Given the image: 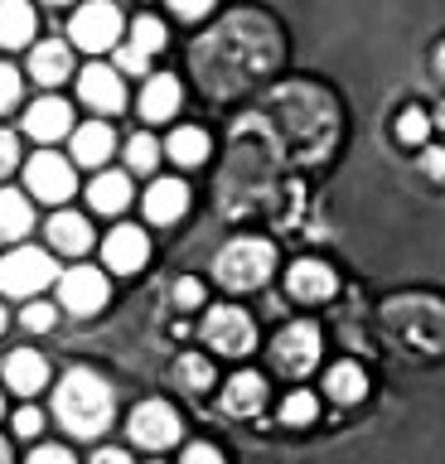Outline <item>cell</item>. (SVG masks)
<instances>
[{"mask_svg":"<svg viewBox=\"0 0 445 464\" xmlns=\"http://www.w3.org/2000/svg\"><path fill=\"white\" fill-rule=\"evenodd\" d=\"M20 319H24V329L44 334V329H53V319H59V314H53V304H30V310H24Z\"/></svg>","mask_w":445,"mask_h":464,"instance_id":"e575fe53","label":"cell"},{"mask_svg":"<svg viewBox=\"0 0 445 464\" xmlns=\"http://www.w3.org/2000/svg\"><path fill=\"white\" fill-rule=\"evenodd\" d=\"M179 78H169V72H155L146 82V92H140V116L146 121H169V116L179 111Z\"/></svg>","mask_w":445,"mask_h":464,"instance_id":"44dd1931","label":"cell"},{"mask_svg":"<svg viewBox=\"0 0 445 464\" xmlns=\"http://www.w3.org/2000/svg\"><path fill=\"white\" fill-rule=\"evenodd\" d=\"M53 281V261L39 246H15L10 256H0V290L5 295H34Z\"/></svg>","mask_w":445,"mask_h":464,"instance_id":"8992f818","label":"cell"},{"mask_svg":"<svg viewBox=\"0 0 445 464\" xmlns=\"http://www.w3.org/2000/svg\"><path fill=\"white\" fill-rule=\"evenodd\" d=\"M271 266H276V246L262 242V237L227 242L223 252H218V261H213V271H218V281L227 290H256V285H266Z\"/></svg>","mask_w":445,"mask_h":464,"instance_id":"5b68a950","label":"cell"},{"mask_svg":"<svg viewBox=\"0 0 445 464\" xmlns=\"http://www.w3.org/2000/svg\"><path fill=\"white\" fill-rule=\"evenodd\" d=\"M271 353H276V368L285 377H305L314 362H320V329L300 319V324L276 334V348H271Z\"/></svg>","mask_w":445,"mask_h":464,"instance_id":"30bf717a","label":"cell"},{"mask_svg":"<svg viewBox=\"0 0 445 464\" xmlns=\"http://www.w3.org/2000/svg\"><path fill=\"white\" fill-rule=\"evenodd\" d=\"M49 5H63V0H49Z\"/></svg>","mask_w":445,"mask_h":464,"instance_id":"c3c4849f","label":"cell"},{"mask_svg":"<svg viewBox=\"0 0 445 464\" xmlns=\"http://www.w3.org/2000/svg\"><path fill=\"white\" fill-rule=\"evenodd\" d=\"M426 130H430V116H426L421 107H407V111H401L397 136L407 140V145H421V140H426Z\"/></svg>","mask_w":445,"mask_h":464,"instance_id":"d6a6232c","label":"cell"},{"mask_svg":"<svg viewBox=\"0 0 445 464\" xmlns=\"http://www.w3.org/2000/svg\"><path fill=\"white\" fill-rule=\"evenodd\" d=\"M126 430H131V440L140 450H165L179 440V411L169 401H140L131 420H126Z\"/></svg>","mask_w":445,"mask_h":464,"instance_id":"ba28073f","label":"cell"},{"mask_svg":"<svg viewBox=\"0 0 445 464\" xmlns=\"http://www.w3.org/2000/svg\"><path fill=\"white\" fill-rule=\"evenodd\" d=\"M15 160H20V140L10 136V130H0V174L15 169Z\"/></svg>","mask_w":445,"mask_h":464,"instance_id":"8d00e7d4","label":"cell"},{"mask_svg":"<svg viewBox=\"0 0 445 464\" xmlns=\"http://www.w3.org/2000/svg\"><path fill=\"white\" fill-rule=\"evenodd\" d=\"M262 130L285 160H305L310 165V160L329 155V145L339 136V116H334L329 92H320V87H310V82H285L266 102Z\"/></svg>","mask_w":445,"mask_h":464,"instance_id":"7a4b0ae2","label":"cell"},{"mask_svg":"<svg viewBox=\"0 0 445 464\" xmlns=\"http://www.w3.org/2000/svg\"><path fill=\"white\" fill-rule=\"evenodd\" d=\"M111 411H117V397H111L107 377L92 368H73L53 392V416L78 440H97L111 426Z\"/></svg>","mask_w":445,"mask_h":464,"instance_id":"3957f363","label":"cell"},{"mask_svg":"<svg viewBox=\"0 0 445 464\" xmlns=\"http://www.w3.org/2000/svg\"><path fill=\"white\" fill-rule=\"evenodd\" d=\"M189 63L208 97H237L281 63V34L266 14L233 10L194 44Z\"/></svg>","mask_w":445,"mask_h":464,"instance_id":"6da1fadb","label":"cell"},{"mask_svg":"<svg viewBox=\"0 0 445 464\" xmlns=\"http://www.w3.org/2000/svg\"><path fill=\"white\" fill-rule=\"evenodd\" d=\"M165 155L175 160V165H204L208 160V130H198V126H179L175 136L165 140Z\"/></svg>","mask_w":445,"mask_h":464,"instance_id":"f1b7e54d","label":"cell"},{"mask_svg":"<svg viewBox=\"0 0 445 464\" xmlns=\"http://www.w3.org/2000/svg\"><path fill=\"white\" fill-rule=\"evenodd\" d=\"M24 130H30L34 140H59L73 130V107H68L63 97H44V102H34L30 111H24Z\"/></svg>","mask_w":445,"mask_h":464,"instance_id":"e0dca14e","label":"cell"},{"mask_svg":"<svg viewBox=\"0 0 445 464\" xmlns=\"http://www.w3.org/2000/svg\"><path fill=\"white\" fill-rule=\"evenodd\" d=\"M0 464H10V445L5 440H0Z\"/></svg>","mask_w":445,"mask_h":464,"instance_id":"f6af8a7d","label":"cell"},{"mask_svg":"<svg viewBox=\"0 0 445 464\" xmlns=\"http://www.w3.org/2000/svg\"><path fill=\"white\" fill-rule=\"evenodd\" d=\"M421 165H426L430 179H445V150H440V145H426V150H421Z\"/></svg>","mask_w":445,"mask_h":464,"instance_id":"60d3db41","label":"cell"},{"mask_svg":"<svg viewBox=\"0 0 445 464\" xmlns=\"http://www.w3.org/2000/svg\"><path fill=\"white\" fill-rule=\"evenodd\" d=\"M175 372H179V382L184 387H194V392H204L213 382V368H208V358H198V353H184L175 362Z\"/></svg>","mask_w":445,"mask_h":464,"instance_id":"4dcf8cb0","label":"cell"},{"mask_svg":"<svg viewBox=\"0 0 445 464\" xmlns=\"http://www.w3.org/2000/svg\"><path fill=\"white\" fill-rule=\"evenodd\" d=\"M126 165L140 169V174L155 169V165H160V140L146 136V130H140V136H131V140H126Z\"/></svg>","mask_w":445,"mask_h":464,"instance_id":"f546056e","label":"cell"},{"mask_svg":"<svg viewBox=\"0 0 445 464\" xmlns=\"http://www.w3.org/2000/svg\"><path fill=\"white\" fill-rule=\"evenodd\" d=\"M262 401H266V377H256V372H237L223 392V411L227 416H256Z\"/></svg>","mask_w":445,"mask_h":464,"instance_id":"603a6c76","label":"cell"},{"mask_svg":"<svg viewBox=\"0 0 445 464\" xmlns=\"http://www.w3.org/2000/svg\"><path fill=\"white\" fill-rule=\"evenodd\" d=\"M179 464H223V455H218L213 445H204V440H198V445H189V450H184V459H179Z\"/></svg>","mask_w":445,"mask_h":464,"instance_id":"74e56055","label":"cell"},{"mask_svg":"<svg viewBox=\"0 0 445 464\" xmlns=\"http://www.w3.org/2000/svg\"><path fill=\"white\" fill-rule=\"evenodd\" d=\"M382 334L407 353H445V300L436 295H397L382 304Z\"/></svg>","mask_w":445,"mask_h":464,"instance_id":"277c9868","label":"cell"},{"mask_svg":"<svg viewBox=\"0 0 445 464\" xmlns=\"http://www.w3.org/2000/svg\"><path fill=\"white\" fill-rule=\"evenodd\" d=\"M324 392H329V401L353 406V401H363V392H368V372L358 368V362H334L324 377Z\"/></svg>","mask_w":445,"mask_h":464,"instance_id":"4316f807","label":"cell"},{"mask_svg":"<svg viewBox=\"0 0 445 464\" xmlns=\"http://www.w3.org/2000/svg\"><path fill=\"white\" fill-rule=\"evenodd\" d=\"M314 411H320V401H314L310 392H291L285 406H281V420H285V426H310Z\"/></svg>","mask_w":445,"mask_h":464,"instance_id":"1f68e13d","label":"cell"},{"mask_svg":"<svg viewBox=\"0 0 445 464\" xmlns=\"http://www.w3.org/2000/svg\"><path fill=\"white\" fill-rule=\"evenodd\" d=\"M436 121H440V126H445V107H440V116H436Z\"/></svg>","mask_w":445,"mask_h":464,"instance_id":"bcb514c9","label":"cell"},{"mask_svg":"<svg viewBox=\"0 0 445 464\" xmlns=\"http://www.w3.org/2000/svg\"><path fill=\"white\" fill-rule=\"evenodd\" d=\"M34 213H30V198L15 194V188H0V242H20L30 232Z\"/></svg>","mask_w":445,"mask_h":464,"instance_id":"83f0119b","label":"cell"},{"mask_svg":"<svg viewBox=\"0 0 445 464\" xmlns=\"http://www.w3.org/2000/svg\"><path fill=\"white\" fill-rule=\"evenodd\" d=\"M49 242L59 246V252H68V256H82L92 246L88 218H82V213H53L49 218Z\"/></svg>","mask_w":445,"mask_h":464,"instance_id":"d4e9b609","label":"cell"},{"mask_svg":"<svg viewBox=\"0 0 445 464\" xmlns=\"http://www.w3.org/2000/svg\"><path fill=\"white\" fill-rule=\"evenodd\" d=\"M102 256H107V271H117V276H131L146 266V256H150V242H146V232L140 227H117V232H107V242H102Z\"/></svg>","mask_w":445,"mask_h":464,"instance_id":"5bb4252c","label":"cell"},{"mask_svg":"<svg viewBox=\"0 0 445 464\" xmlns=\"http://www.w3.org/2000/svg\"><path fill=\"white\" fill-rule=\"evenodd\" d=\"M49 382V362L34 353V348H15V353L5 358V387L20 392V397H34L39 387Z\"/></svg>","mask_w":445,"mask_h":464,"instance_id":"ac0fdd59","label":"cell"},{"mask_svg":"<svg viewBox=\"0 0 445 464\" xmlns=\"http://www.w3.org/2000/svg\"><path fill=\"white\" fill-rule=\"evenodd\" d=\"M169 10H175L179 20H198V14L213 10V0H169Z\"/></svg>","mask_w":445,"mask_h":464,"instance_id":"f35d334b","label":"cell"},{"mask_svg":"<svg viewBox=\"0 0 445 464\" xmlns=\"http://www.w3.org/2000/svg\"><path fill=\"white\" fill-rule=\"evenodd\" d=\"M88 203L97 213H121L126 203H131V179H126L121 169H102L88 188Z\"/></svg>","mask_w":445,"mask_h":464,"instance_id":"484cf974","label":"cell"},{"mask_svg":"<svg viewBox=\"0 0 445 464\" xmlns=\"http://www.w3.org/2000/svg\"><path fill=\"white\" fill-rule=\"evenodd\" d=\"M59 300H63V310H73V314H97L107 304V276L92 271V266L63 271L59 276Z\"/></svg>","mask_w":445,"mask_h":464,"instance_id":"7c38bea8","label":"cell"},{"mask_svg":"<svg viewBox=\"0 0 445 464\" xmlns=\"http://www.w3.org/2000/svg\"><path fill=\"white\" fill-rule=\"evenodd\" d=\"M436 72L445 78V44H440V53H436Z\"/></svg>","mask_w":445,"mask_h":464,"instance_id":"ee69618b","label":"cell"},{"mask_svg":"<svg viewBox=\"0 0 445 464\" xmlns=\"http://www.w3.org/2000/svg\"><path fill=\"white\" fill-rule=\"evenodd\" d=\"M198 300H204V285H198V281H179L175 285V304H179V310H189V304H198Z\"/></svg>","mask_w":445,"mask_h":464,"instance_id":"b9f144b4","label":"cell"},{"mask_svg":"<svg viewBox=\"0 0 445 464\" xmlns=\"http://www.w3.org/2000/svg\"><path fill=\"white\" fill-rule=\"evenodd\" d=\"M0 411H5V401H0Z\"/></svg>","mask_w":445,"mask_h":464,"instance_id":"681fc988","label":"cell"},{"mask_svg":"<svg viewBox=\"0 0 445 464\" xmlns=\"http://www.w3.org/2000/svg\"><path fill=\"white\" fill-rule=\"evenodd\" d=\"M20 102V72L15 68H0V111H10Z\"/></svg>","mask_w":445,"mask_h":464,"instance_id":"836d02e7","label":"cell"},{"mask_svg":"<svg viewBox=\"0 0 445 464\" xmlns=\"http://www.w3.org/2000/svg\"><path fill=\"white\" fill-rule=\"evenodd\" d=\"M30 464H78V459L68 455L63 445H44V450H34V455H30Z\"/></svg>","mask_w":445,"mask_h":464,"instance_id":"ab89813d","label":"cell"},{"mask_svg":"<svg viewBox=\"0 0 445 464\" xmlns=\"http://www.w3.org/2000/svg\"><path fill=\"white\" fill-rule=\"evenodd\" d=\"M34 39V5L30 0H0V49H24Z\"/></svg>","mask_w":445,"mask_h":464,"instance_id":"7402d4cb","label":"cell"},{"mask_svg":"<svg viewBox=\"0 0 445 464\" xmlns=\"http://www.w3.org/2000/svg\"><path fill=\"white\" fill-rule=\"evenodd\" d=\"M24 184H30L34 198L44 203H63L68 194H73V165H68L63 155H34L30 165H24Z\"/></svg>","mask_w":445,"mask_h":464,"instance_id":"8fae6325","label":"cell"},{"mask_svg":"<svg viewBox=\"0 0 445 464\" xmlns=\"http://www.w3.org/2000/svg\"><path fill=\"white\" fill-rule=\"evenodd\" d=\"M92 464H131V455H126V450H97Z\"/></svg>","mask_w":445,"mask_h":464,"instance_id":"7bdbcfd3","label":"cell"},{"mask_svg":"<svg viewBox=\"0 0 445 464\" xmlns=\"http://www.w3.org/2000/svg\"><path fill=\"white\" fill-rule=\"evenodd\" d=\"M30 72H34V82H44V87H59L63 78H73V53H68V44H59V39L34 44Z\"/></svg>","mask_w":445,"mask_h":464,"instance_id":"d6986e66","label":"cell"},{"mask_svg":"<svg viewBox=\"0 0 445 464\" xmlns=\"http://www.w3.org/2000/svg\"><path fill=\"white\" fill-rule=\"evenodd\" d=\"M68 34H73L78 49L102 53V49H111V44L121 39V10L111 5V0H88V5H82V10L73 14Z\"/></svg>","mask_w":445,"mask_h":464,"instance_id":"52a82bcc","label":"cell"},{"mask_svg":"<svg viewBox=\"0 0 445 464\" xmlns=\"http://www.w3.org/2000/svg\"><path fill=\"white\" fill-rule=\"evenodd\" d=\"M117 150V136H111L107 121H88L73 130V160L78 165H107V155Z\"/></svg>","mask_w":445,"mask_h":464,"instance_id":"cb8c5ba5","label":"cell"},{"mask_svg":"<svg viewBox=\"0 0 445 464\" xmlns=\"http://www.w3.org/2000/svg\"><path fill=\"white\" fill-rule=\"evenodd\" d=\"M160 49H165V24L155 20V14H140V20L131 24V39L121 44L117 63L126 72H146L150 68V53H160Z\"/></svg>","mask_w":445,"mask_h":464,"instance_id":"4fadbf2b","label":"cell"},{"mask_svg":"<svg viewBox=\"0 0 445 464\" xmlns=\"http://www.w3.org/2000/svg\"><path fill=\"white\" fill-rule=\"evenodd\" d=\"M204 339H208V348H218V353L242 358V353H252V348H256V329H252L247 310H233V304H223V310H208V319H204Z\"/></svg>","mask_w":445,"mask_h":464,"instance_id":"9c48e42d","label":"cell"},{"mask_svg":"<svg viewBox=\"0 0 445 464\" xmlns=\"http://www.w3.org/2000/svg\"><path fill=\"white\" fill-rule=\"evenodd\" d=\"M184 208H189V188L179 179H155L146 188V218L150 223H175V218H184Z\"/></svg>","mask_w":445,"mask_h":464,"instance_id":"ffe728a7","label":"cell"},{"mask_svg":"<svg viewBox=\"0 0 445 464\" xmlns=\"http://www.w3.org/2000/svg\"><path fill=\"white\" fill-rule=\"evenodd\" d=\"M78 92H82V102H88V107H97V111H121V107H126V82H121V72H117V68H102V63L82 68Z\"/></svg>","mask_w":445,"mask_h":464,"instance_id":"9a60e30c","label":"cell"},{"mask_svg":"<svg viewBox=\"0 0 445 464\" xmlns=\"http://www.w3.org/2000/svg\"><path fill=\"white\" fill-rule=\"evenodd\" d=\"M44 430V416L34 411V406H20L15 411V435H39Z\"/></svg>","mask_w":445,"mask_h":464,"instance_id":"d590c367","label":"cell"},{"mask_svg":"<svg viewBox=\"0 0 445 464\" xmlns=\"http://www.w3.org/2000/svg\"><path fill=\"white\" fill-rule=\"evenodd\" d=\"M334 285H339V276L329 271L324 261H314V256H300L295 266L285 271V290H291L295 300H329Z\"/></svg>","mask_w":445,"mask_h":464,"instance_id":"2e32d148","label":"cell"},{"mask_svg":"<svg viewBox=\"0 0 445 464\" xmlns=\"http://www.w3.org/2000/svg\"><path fill=\"white\" fill-rule=\"evenodd\" d=\"M0 329H5V310H0Z\"/></svg>","mask_w":445,"mask_h":464,"instance_id":"7dc6e473","label":"cell"}]
</instances>
